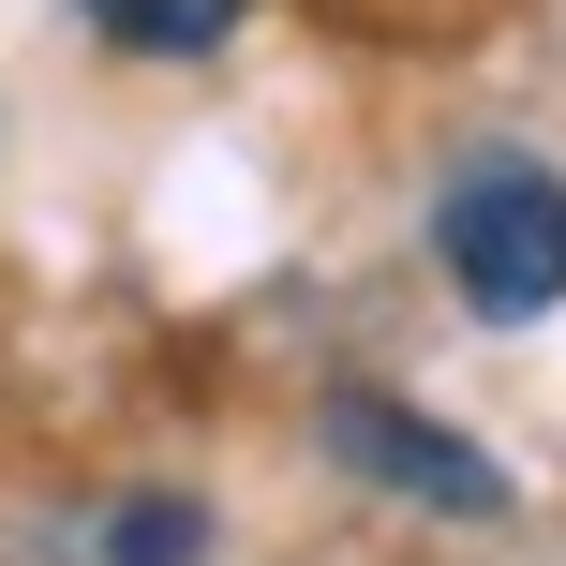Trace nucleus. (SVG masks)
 Segmentation results:
<instances>
[{"instance_id":"nucleus-1","label":"nucleus","mask_w":566,"mask_h":566,"mask_svg":"<svg viewBox=\"0 0 566 566\" xmlns=\"http://www.w3.org/2000/svg\"><path fill=\"white\" fill-rule=\"evenodd\" d=\"M432 269H448L462 313H492V328L566 313V179L537 149H478V165L432 195Z\"/></svg>"},{"instance_id":"nucleus-2","label":"nucleus","mask_w":566,"mask_h":566,"mask_svg":"<svg viewBox=\"0 0 566 566\" xmlns=\"http://www.w3.org/2000/svg\"><path fill=\"white\" fill-rule=\"evenodd\" d=\"M313 432H328V462H343L358 492H388V507H432V522H507V507H522L507 462L462 448L448 418H418L402 388H328V402H313Z\"/></svg>"},{"instance_id":"nucleus-3","label":"nucleus","mask_w":566,"mask_h":566,"mask_svg":"<svg viewBox=\"0 0 566 566\" xmlns=\"http://www.w3.org/2000/svg\"><path fill=\"white\" fill-rule=\"evenodd\" d=\"M239 15H254V0H90V30L135 45V60H209Z\"/></svg>"},{"instance_id":"nucleus-4","label":"nucleus","mask_w":566,"mask_h":566,"mask_svg":"<svg viewBox=\"0 0 566 566\" xmlns=\"http://www.w3.org/2000/svg\"><path fill=\"white\" fill-rule=\"evenodd\" d=\"M195 552H209L195 492H119V507H105V566H195Z\"/></svg>"}]
</instances>
